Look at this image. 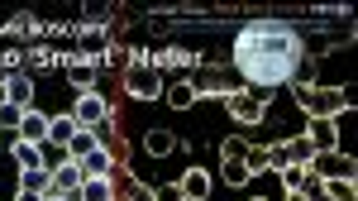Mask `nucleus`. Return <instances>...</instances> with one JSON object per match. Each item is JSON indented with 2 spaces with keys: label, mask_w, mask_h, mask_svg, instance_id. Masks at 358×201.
Instances as JSON below:
<instances>
[{
  "label": "nucleus",
  "mask_w": 358,
  "mask_h": 201,
  "mask_svg": "<svg viewBox=\"0 0 358 201\" xmlns=\"http://www.w3.org/2000/svg\"><path fill=\"white\" fill-rule=\"evenodd\" d=\"M301 57H306V39L287 20H248L234 34V67L248 82L244 91H253L263 106L273 101L277 86H292Z\"/></svg>",
  "instance_id": "nucleus-1"
},
{
  "label": "nucleus",
  "mask_w": 358,
  "mask_h": 201,
  "mask_svg": "<svg viewBox=\"0 0 358 201\" xmlns=\"http://www.w3.org/2000/svg\"><path fill=\"white\" fill-rule=\"evenodd\" d=\"M292 96L310 120H339V115L354 111V96L339 86H292Z\"/></svg>",
  "instance_id": "nucleus-2"
},
{
  "label": "nucleus",
  "mask_w": 358,
  "mask_h": 201,
  "mask_svg": "<svg viewBox=\"0 0 358 201\" xmlns=\"http://www.w3.org/2000/svg\"><path fill=\"white\" fill-rule=\"evenodd\" d=\"M124 91H129L134 101L163 96V77H158V67H148V53H143V48H129V62H124Z\"/></svg>",
  "instance_id": "nucleus-3"
},
{
  "label": "nucleus",
  "mask_w": 358,
  "mask_h": 201,
  "mask_svg": "<svg viewBox=\"0 0 358 201\" xmlns=\"http://www.w3.org/2000/svg\"><path fill=\"white\" fill-rule=\"evenodd\" d=\"M306 172H315L320 182H334V177H349V182H354L358 163H354V153H344V148H325V153H315V158L306 163Z\"/></svg>",
  "instance_id": "nucleus-4"
},
{
  "label": "nucleus",
  "mask_w": 358,
  "mask_h": 201,
  "mask_svg": "<svg viewBox=\"0 0 358 201\" xmlns=\"http://www.w3.org/2000/svg\"><path fill=\"white\" fill-rule=\"evenodd\" d=\"M224 111H229L234 125H263V120H268V106H263L253 91H244V86L224 91Z\"/></svg>",
  "instance_id": "nucleus-5"
},
{
  "label": "nucleus",
  "mask_w": 358,
  "mask_h": 201,
  "mask_svg": "<svg viewBox=\"0 0 358 201\" xmlns=\"http://www.w3.org/2000/svg\"><path fill=\"white\" fill-rule=\"evenodd\" d=\"M72 120L86 125V130H101L106 120H115V106L101 96V91H77V106H72Z\"/></svg>",
  "instance_id": "nucleus-6"
},
{
  "label": "nucleus",
  "mask_w": 358,
  "mask_h": 201,
  "mask_svg": "<svg viewBox=\"0 0 358 201\" xmlns=\"http://www.w3.org/2000/svg\"><path fill=\"white\" fill-rule=\"evenodd\" d=\"M0 101L20 106V111H34V77L29 72H5V96Z\"/></svg>",
  "instance_id": "nucleus-7"
},
{
  "label": "nucleus",
  "mask_w": 358,
  "mask_h": 201,
  "mask_svg": "<svg viewBox=\"0 0 358 201\" xmlns=\"http://www.w3.org/2000/svg\"><path fill=\"white\" fill-rule=\"evenodd\" d=\"M82 182H86L82 163H57V168H53V182H48V192H53V197H77V192H82Z\"/></svg>",
  "instance_id": "nucleus-8"
},
{
  "label": "nucleus",
  "mask_w": 358,
  "mask_h": 201,
  "mask_svg": "<svg viewBox=\"0 0 358 201\" xmlns=\"http://www.w3.org/2000/svg\"><path fill=\"white\" fill-rule=\"evenodd\" d=\"M306 144H310L315 153L339 148V120H306Z\"/></svg>",
  "instance_id": "nucleus-9"
},
{
  "label": "nucleus",
  "mask_w": 358,
  "mask_h": 201,
  "mask_svg": "<svg viewBox=\"0 0 358 201\" xmlns=\"http://www.w3.org/2000/svg\"><path fill=\"white\" fill-rule=\"evenodd\" d=\"M163 101L172 106V111H192L201 96H196V82H192V77H177L172 86H163Z\"/></svg>",
  "instance_id": "nucleus-10"
},
{
  "label": "nucleus",
  "mask_w": 358,
  "mask_h": 201,
  "mask_svg": "<svg viewBox=\"0 0 358 201\" xmlns=\"http://www.w3.org/2000/svg\"><path fill=\"white\" fill-rule=\"evenodd\" d=\"M172 148H182V139H177L172 130H163V125H153V130L143 134V153H148V158H167Z\"/></svg>",
  "instance_id": "nucleus-11"
},
{
  "label": "nucleus",
  "mask_w": 358,
  "mask_h": 201,
  "mask_svg": "<svg viewBox=\"0 0 358 201\" xmlns=\"http://www.w3.org/2000/svg\"><path fill=\"white\" fill-rule=\"evenodd\" d=\"M101 144H106V139H101V130H86V125H82V130L67 139V148H62V153H67V163H82L86 153H91V148H101Z\"/></svg>",
  "instance_id": "nucleus-12"
},
{
  "label": "nucleus",
  "mask_w": 358,
  "mask_h": 201,
  "mask_svg": "<svg viewBox=\"0 0 358 201\" xmlns=\"http://www.w3.org/2000/svg\"><path fill=\"white\" fill-rule=\"evenodd\" d=\"M15 139H24V144H48V115L38 111H24V120H20V134Z\"/></svg>",
  "instance_id": "nucleus-13"
},
{
  "label": "nucleus",
  "mask_w": 358,
  "mask_h": 201,
  "mask_svg": "<svg viewBox=\"0 0 358 201\" xmlns=\"http://www.w3.org/2000/svg\"><path fill=\"white\" fill-rule=\"evenodd\" d=\"M48 182H53L48 168H20V192L15 197H48Z\"/></svg>",
  "instance_id": "nucleus-14"
},
{
  "label": "nucleus",
  "mask_w": 358,
  "mask_h": 201,
  "mask_svg": "<svg viewBox=\"0 0 358 201\" xmlns=\"http://www.w3.org/2000/svg\"><path fill=\"white\" fill-rule=\"evenodd\" d=\"M177 187H182V197H187V201H206V197H210V172H206V168H187Z\"/></svg>",
  "instance_id": "nucleus-15"
},
{
  "label": "nucleus",
  "mask_w": 358,
  "mask_h": 201,
  "mask_svg": "<svg viewBox=\"0 0 358 201\" xmlns=\"http://www.w3.org/2000/svg\"><path fill=\"white\" fill-rule=\"evenodd\" d=\"M82 172H86V177H115V153L106 148V144L91 148V153L82 158Z\"/></svg>",
  "instance_id": "nucleus-16"
},
{
  "label": "nucleus",
  "mask_w": 358,
  "mask_h": 201,
  "mask_svg": "<svg viewBox=\"0 0 358 201\" xmlns=\"http://www.w3.org/2000/svg\"><path fill=\"white\" fill-rule=\"evenodd\" d=\"M77 201H120V192H115V177H86L82 192H77Z\"/></svg>",
  "instance_id": "nucleus-17"
},
{
  "label": "nucleus",
  "mask_w": 358,
  "mask_h": 201,
  "mask_svg": "<svg viewBox=\"0 0 358 201\" xmlns=\"http://www.w3.org/2000/svg\"><path fill=\"white\" fill-rule=\"evenodd\" d=\"M82 125L72 120V111H62V115H48V144H57V148H67V139L77 134Z\"/></svg>",
  "instance_id": "nucleus-18"
},
{
  "label": "nucleus",
  "mask_w": 358,
  "mask_h": 201,
  "mask_svg": "<svg viewBox=\"0 0 358 201\" xmlns=\"http://www.w3.org/2000/svg\"><path fill=\"white\" fill-rule=\"evenodd\" d=\"M10 158H15L20 168H43V144H24V139H15V144H10Z\"/></svg>",
  "instance_id": "nucleus-19"
},
{
  "label": "nucleus",
  "mask_w": 358,
  "mask_h": 201,
  "mask_svg": "<svg viewBox=\"0 0 358 201\" xmlns=\"http://www.w3.org/2000/svg\"><path fill=\"white\" fill-rule=\"evenodd\" d=\"M315 197H325V201H358V187L349 182V177H334V182H320Z\"/></svg>",
  "instance_id": "nucleus-20"
},
{
  "label": "nucleus",
  "mask_w": 358,
  "mask_h": 201,
  "mask_svg": "<svg viewBox=\"0 0 358 201\" xmlns=\"http://www.w3.org/2000/svg\"><path fill=\"white\" fill-rule=\"evenodd\" d=\"M277 177H282V192H306V177L310 172L301 163H287V168H277Z\"/></svg>",
  "instance_id": "nucleus-21"
},
{
  "label": "nucleus",
  "mask_w": 358,
  "mask_h": 201,
  "mask_svg": "<svg viewBox=\"0 0 358 201\" xmlns=\"http://www.w3.org/2000/svg\"><path fill=\"white\" fill-rule=\"evenodd\" d=\"M282 148H287V163H301V168L315 158V148L306 144V134H296V139H282Z\"/></svg>",
  "instance_id": "nucleus-22"
},
{
  "label": "nucleus",
  "mask_w": 358,
  "mask_h": 201,
  "mask_svg": "<svg viewBox=\"0 0 358 201\" xmlns=\"http://www.w3.org/2000/svg\"><path fill=\"white\" fill-rule=\"evenodd\" d=\"M220 177L229 182V187H248V177H253V172L244 168V158H224V163H220Z\"/></svg>",
  "instance_id": "nucleus-23"
},
{
  "label": "nucleus",
  "mask_w": 358,
  "mask_h": 201,
  "mask_svg": "<svg viewBox=\"0 0 358 201\" xmlns=\"http://www.w3.org/2000/svg\"><path fill=\"white\" fill-rule=\"evenodd\" d=\"M20 120H24V111H20V106L0 101V134H20Z\"/></svg>",
  "instance_id": "nucleus-24"
},
{
  "label": "nucleus",
  "mask_w": 358,
  "mask_h": 201,
  "mask_svg": "<svg viewBox=\"0 0 358 201\" xmlns=\"http://www.w3.org/2000/svg\"><path fill=\"white\" fill-rule=\"evenodd\" d=\"M244 168L258 177V172H268V148H258V144H248V153H244Z\"/></svg>",
  "instance_id": "nucleus-25"
},
{
  "label": "nucleus",
  "mask_w": 358,
  "mask_h": 201,
  "mask_svg": "<svg viewBox=\"0 0 358 201\" xmlns=\"http://www.w3.org/2000/svg\"><path fill=\"white\" fill-rule=\"evenodd\" d=\"M244 153H248V139H239V134H229V139L220 144V163L224 158H244Z\"/></svg>",
  "instance_id": "nucleus-26"
},
{
  "label": "nucleus",
  "mask_w": 358,
  "mask_h": 201,
  "mask_svg": "<svg viewBox=\"0 0 358 201\" xmlns=\"http://www.w3.org/2000/svg\"><path fill=\"white\" fill-rule=\"evenodd\" d=\"M72 86H82V91H91V86H96V67H91V62H82V67H72Z\"/></svg>",
  "instance_id": "nucleus-27"
},
{
  "label": "nucleus",
  "mask_w": 358,
  "mask_h": 201,
  "mask_svg": "<svg viewBox=\"0 0 358 201\" xmlns=\"http://www.w3.org/2000/svg\"><path fill=\"white\" fill-rule=\"evenodd\" d=\"M153 201H187V197H182L177 182H158V187H153Z\"/></svg>",
  "instance_id": "nucleus-28"
},
{
  "label": "nucleus",
  "mask_w": 358,
  "mask_h": 201,
  "mask_svg": "<svg viewBox=\"0 0 358 201\" xmlns=\"http://www.w3.org/2000/svg\"><path fill=\"white\" fill-rule=\"evenodd\" d=\"M120 201H153V187H148V182H129V192Z\"/></svg>",
  "instance_id": "nucleus-29"
},
{
  "label": "nucleus",
  "mask_w": 358,
  "mask_h": 201,
  "mask_svg": "<svg viewBox=\"0 0 358 201\" xmlns=\"http://www.w3.org/2000/svg\"><path fill=\"white\" fill-rule=\"evenodd\" d=\"M34 29V15H15L10 25H5V34H29Z\"/></svg>",
  "instance_id": "nucleus-30"
},
{
  "label": "nucleus",
  "mask_w": 358,
  "mask_h": 201,
  "mask_svg": "<svg viewBox=\"0 0 358 201\" xmlns=\"http://www.w3.org/2000/svg\"><path fill=\"white\" fill-rule=\"evenodd\" d=\"M282 201H315L310 192H282Z\"/></svg>",
  "instance_id": "nucleus-31"
},
{
  "label": "nucleus",
  "mask_w": 358,
  "mask_h": 201,
  "mask_svg": "<svg viewBox=\"0 0 358 201\" xmlns=\"http://www.w3.org/2000/svg\"><path fill=\"white\" fill-rule=\"evenodd\" d=\"M43 201H77V197H53V192H48V197H43Z\"/></svg>",
  "instance_id": "nucleus-32"
},
{
  "label": "nucleus",
  "mask_w": 358,
  "mask_h": 201,
  "mask_svg": "<svg viewBox=\"0 0 358 201\" xmlns=\"http://www.w3.org/2000/svg\"><path fill=\"white\" fill-rule=\"evenodd\" d=\"M0 96H5V72H0Z\"/></svg>",
  "instance_id": "nucleus-33"
},
{
  "label": "nucleus",
  "mask_w": 358,
  "mask_h": 201,
  "mask_svg": "<svg viewBox=\"0 0 358 201\" xmlns=\"http://www.w3.org/2000/svg\"><path fill=\"white\" fill-rule=\"evenodd\" d=\"M248 201H268V197H248Z\"/></svg>",
  "instance_id": "nucleus-34"
},
{
  "label": "nucleus",
  "mask_w": 358,
  "mask_h": 201,
  "mask_svg": "<svg viewBox=\"0 0 358 201\" xmlns=\"http://www.w3.org/2000/svg\"><path fill=\"white\" fill-rule=\"evenodd\" d=\"M315 201H325V197H315Z\"/></svg>",
  "instance_id": "nucleus-35"
}]
</instances>
